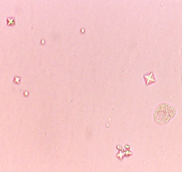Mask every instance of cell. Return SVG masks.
<instances>
[{"instance_id":"1","label":"cell","mask_w":182,"mask_h":172,"mask_svg":"<svg viewBox=\"0 0 182 172\" xmlns=\"http://www.w3.org/2000/svg\"><path fill=\"white\" fill-rule=\"evenodd\" d=\"M176 107L166 103L158 105L153 112V119L157 124L164 125L168 123L175 115Z\"/></svg>"},{"instance_id":"2","label":"cell","mask_w":182,"mask_h":172,"mask_svg":"<svg viewBox=\"0 0 182 172\" xmlns=\"http://www.w3.org/2000/svg\"><path fill=\"white\" fill-rule=\"evenodd\" d=\"M10 21V22H9L8 23V24H9L10 23V24H13L14 23V20L12 18H10L9 19Z\"/></svg>"}]
</instances>
